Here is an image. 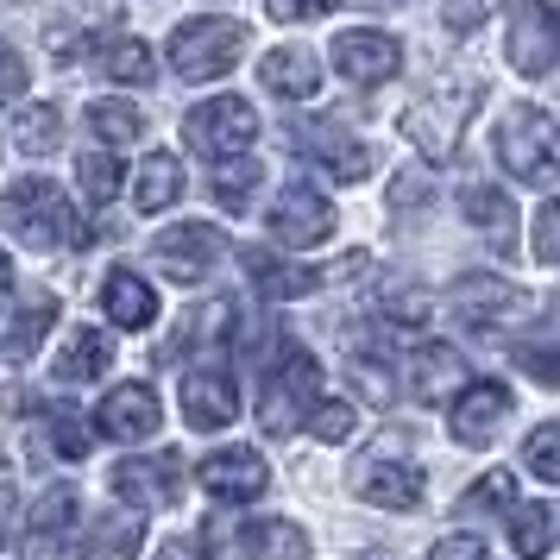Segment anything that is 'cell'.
<instances>
[{"instance_id":"cell-1","label":"cell","mask_w":560,"mask_h":560,"mask_svg":"<svg viewBox=\"0 0 560 560\" xmlns=\"http://www.w3.org/2000/svg\"><path fill=\"white\" fill-rule=\"evenodd\" d=\"M479 95H485L479 77L441 82L429 102H416L404 114V139L429 158V164H447V158H454V145H459V132H466V120H472V107H479Z\"/></svg>"},{"instance_id":"cell-2","label":"cell","mask_w":560,"mask_h":560,"mask_svg":"<svg viewBox=\"0 0 560 560\" xmlns=\"http://www.w3.org/2000/svg\"><path fill=\"white\" fill-rule=\"evenodd\" d=\"M498 164L529 189H548L560 171V139H555V114L535 102H516L510 120L498 127Z\"/></svg>"},{"instance_id":"cell-3","label":"cell","mask_w":560,"mask_h":560,"mask_svg":"<svg viewBox=\"0 0 560 560\" xmlns=\"http://www.w3.org/2000/svg\"><path fill=\"white\" fill-rule=\"evenodd\" d=\"M246 45H253V32L240 26V20H221V13L214 20H183L171 32V70L183 82H214L246 57Z\"/></svg>"},{"instance_id":"cell-4","label":"cell","mask_w":560,"mask_h":560,"mask_svg":"<svg viewBox=\"0 0 560 560\" xmlns=\"http://www.w3.org/2000/svg\"><path fill=\"white\" fill-rule=\"evenodd\" d=\"M0 214H7V228L20 233L26 246H63V240H77L70 228V202H63V189L45 177H20L7 183V196H0Z\"/></svg>"},{"instance_id":"cell-5","label":"cell","mask_w":560,"mask_h":560,"mask_svg":"<svg viewBox=\"0 0 560 560\" xmlns=\"http://www.w3.org/2000/svg\"><path fill=\"white\" fill-rule=\"evenodd\" d=\"M208 560H303L308 555V535L296 523H208L202 529Z\"/></svg>"},{"instance_id":"cell-6","label":"cell","mask_w":560,"mask_h":560,"mask_svg":"<svg viewBox=\"0 0 560 560\" xmlns=\"http://www.w3.org/2000/svg\"><path fill=\"white\" fill-rule=\"evenodd\" d=\"M183 139H189L202 158H214V164H221V158H240V152L258 139V114L240 102V95H214V102L189 107Z\"/></svg>"},{"instance_id":"cell-7","label":"cell","mask_w":560,"mask_h":560,"mask_svg":"<svg viewBox=\"0 0 560 560\" xmlns=\"http://www.w3.org/2000/svg\"><path fill=\"white\" fill-rule=\"evenodd\" d=\"M158 271L164 278H177V283H202L221 258H228V233L221 228H208V221H183V228H164L158 233Z\"/></svg>"},{"instance_id":"cell-8","label":"cell","mask_w":560,"mask_h":560,"mask_svg":"<svg viewBox=\"0 0 560 560\" xmlns=\"http://www.w3.org/2000/svg\"><path fill=\"white\" fill-rule=\"evenodd\" d=\"M265 372H283V378L265 390V429L290 434L296 416H303V404H315V390H322V365L308 353H296V347H283V359H271Z\"/></svg>"},{"instance_id":"cell-9","label":"cell","mask_w":560,"mask_h":560,"mask_svg":"<svg viewBox=\"0 0 560 560\" xmlns=\"http://www.w3.org/2000/svg\"><path fill=\"white\" fill-rule=\"evenodd\" d=\"M334 233V202L322 196V189H308V183H290L278 196V208H271V240L278 246H322Z\"/></svg>"},{"instance_id":"cell-10","label":"cell","mask_w":560,"mask_h":560,"mask_svg":"<svg viewBox=\"0 0 560 560\" xmlns=\"http://www.w3.org/2000/svg\"><path fill=\"white\" fill-rule=\"evenodd\" d=\"M114 491L132 510H171L183 498V454H152V459H120Z\"/></svg>"},{"instance_id":"cell-11","label":"cell","mask_w":560,"mask_h":560,"mask_svg":"<svg viewBox=\"0 0 560 560\" xmlns=\"http://www.w3.org/2000/svg\"><path fill=\"white\" fill-rule=\"evenodd\" d=\"M560 57V32H555V7L548 0H523L510 13V63L523 77H548Z\"/></svg>"},{"instance_id":"cell-12","label":"cell","mask_w":560,"mask_h":560,"mask_svg":"<svg viewBox=\"0 0 560 560\" xmlns=\"http://www.w3.org/2000/svg\"><path fill=\"white\" fill-rule=\"evenodd\" d=\"M77 510L82 498L70 485H51L38 504H32V523H26V560H63L70 541H77Z\"/></svg>"},{"instance_id":"cell-13","label":"cell","mask_w":560,"mask_h":560,"mask_svg":"<svg viewBox=\"0 0 560 560\" xmlns=\"http://www.w3.org/2000/svg\"><path fill=\"white\" fill-rule=\"evenodd\" d=\"M334 70L359 89H372V82H390L397 77V63H404V45L390 38V32H340L334 38Z\"/></svg>"},{"instance_id":"cell-14","label":"cell","mask_w":560,"mask_h":560,"mask_svg":"<svg viewBox=\"0 0 560 560\" xmlns=\"http://www.w3.org/2000/svg\"><path fill=\"white\" fill-rule=\"evenodd\" d=\"M158 390L152 384H114L102 404H95V429L107 441H152L158 434Z\"/></svg>"},{"instance_id":"cell-15","label":"cell","mask_w":560,"mask_h":560,"mask_svg":"<svg viewBox=\"0 0 560 560\" xmlns=\"http://www.w3.org/2000/svg\"><path fill=\"white\" fill-rule=\"evenodd\" d=\"M523 308H535V296L516 290V283H504V278H459L454 283V315L472 322V328H504Z\"/></svg>"},{"instance_id":"cell-16","label":"cell","mask_w":560,"mask_h":560,"mask_svg":"<svg viewBox=\"0 0 560 560\" xmlns=\"http://www.w3.org/2000/svg\"><path fill=\"white\" fill-rule=\"evenodd\" d=\"M504 416H510V390L498 378H479V384H459L454 390V441L459 447H485Z\"/></svg>"},{"instance_id":"cell-17","label":"cell","mask_w":560,"mask_h":560,"mask_svg":"<svg viewBox=\"0 0 560 560\" xmlns=\"http://www.w3.org/2000/svg\"><path fill=\"white\" fill-rule=\"evenodd\" d=\"M183 416H189V429H228L233 416H240V390L221 365H196V372H183Z\"/></svg>"},{"instance_id":"cell-18","label":"cell","mask_w":560,"mask_h":560,"mask_svg":"<svg viewBox=\"0 0 560 560\" xmlns=\"http://www.w3.org/2000/svg\"><path fill=\"white\" fill-rule=\"evenodd\" d=\"M57 308L45 290H32V296H20V303H0V365H20V359L38 353V340L51 334Z\"/></svg>"},{"instance_id":"cell-19","label":"cell","mask_w":560,"mask_h":560,"mask_svg":"<svg viewBox=\"0 0 560 560\" xmlns=\"http://www.w3.org/2000/svg\"><path fill=\"white\" fill-rule=\"evenodd\" d=\"M265 459L253 454V447H221V454L202 459V485L208 498H221V504H253L258 491H265Z\"/></svg>"},{"instance_id":"cell-20","label":"cell","mask_w":560,"mask_h":560,"mask_svg":"<svg viewBox=\"0 0 560 560\" xmlns=\"http://www.w3.org/2000/svg\"><path fill=\"white\" fill-rule=\"evenodd\" d=\"M290 145L315 152L340 183H365V177H372V152H365L359 139H347V132L334 127V120H315V127H290Z\"/></svg>"},{"instance_id":"cell-21","label":"cell","mask_w":560,"mask_h":560,"mask_svg":"<svg viewBox=\"0 0 560 560\" xmlns=\"http://www.w3.org/2000/svg\"><path fill=\"white\" fill-rule=\"evenodd\" d=\"M258 82H265L271 95H283V102H308V95L322 89V63H315V51H303V45H278V51L258 57Z\"/></svg>"},{"instance_id":"cell-22","label":"cell","mask_w":560,"mask_h":560,"mask_svg":"<svg viewBox=\"0 0 560 560\" xmlns=\"http://www.w3.org/2000/svg\"><path fill=\"white\" fill-rule=\"evenodd\" d=\"M404 378H409V397L434 409V404H447L459 384H466V365H459L454 347H422V353H409Z\"/></svg>"},{"instance_id":"cell-23","label":"cell","mask_w":560,"mask_h":560,"mask_svg":"<svg viewBox=\"0 0 560 560\" xmlns=\"http://www.w3.org/2000/svg\"><path fill=\"white\" fill-rule=\"evenodd\" d=\"M359 498L378 504V510H416L422 504V472L409 459H372L359 472Z\"/></svg>"},{"instance_id":"cell-24","label":"cell","mask_w":560,"mask_h":560,"mask_svg":"<svg viewBox=\"0 0 560 560\" xmlns=\"http://www.w3.org/2000/svg\"><path fill=\"white\" fill-rule=\"evenodd\" d=\"M102 308H107V322L114 328H152V315H158V290L139 271H107L102 283Z\"/></svg>"},{"instance_id":"cell-25","label":"cell","mask_w":560,"mask_h":560,"mask_svg":"<svg viewBox=\"0 0 560 560\" xmlns=\"http://www.w3.org/2000/svg\"><path fill=\"white\" fill-rule=\"evenodd\" d=\"M246 278H253V290L258 296H265V303H290V296H308V290H315V271H308V265H283L278 253H246Z\"/></svg>"},{"instance_id":"cell-26","label":"cell","mask_w":560,"mask_h":560,"mask_svg":"<svg viewBox=\"0 0 560 560\" xmlns=\"http://www.w3.org/2000/svg\"><path fill=\"white\" fill-rule=\"evenodd\" d=\"M107 359H114L107 334L102 328H77L63 347H57L51 372H57V384H89V378H102V372H107Z\"/></svg>"},{"instance_id":"cell-27","label":"cell","mask_w":560,"mask_h":560,"mask_svg":"<svg viewBox=\"0 0 560 560\" xmlns=\"http://www.w3.org/2000/svg\"><path fill=\"white\" fill-rule=\"evenodd\" d=\"M177 196H183V164L171 152H152L139 164V177H132V208L158 214V208H171Z\"/></svg>"},{"instance_id":"cell-28","label":"cell","mask_w":560,"mask_h":560,"mask_svg":"<svg viewBox=\"0 0 560 560\" xmlns=\"http://www.w3.org/2000/svg\"><path fill=\"white\" fill-rule=\"evenodd\" d=\"M510 548L523 560H548V548H555V504H510Z\"/></svg>"},{"instance_id":"cell-29","label":"cell","mask_w":560,"mask_h":560,"mask_svg":"<svg viewBox=\"0 0 560 560\" xmlns=\"http://www.w3.org/2000/svg\"><path fill=\"white\" fill-rule=\"evenodd\" d=\"M258 177H265V164L258 158H221L214 171H208V183H214V196H221V208H233V214H246L258 196Z\"/></svg>"},{"instance_id":"cell-30","label":"cell","mask_w":560,"mask_h":560,"mask_svg":"<svg viewBox=\"0 0 560 560\" xmlns=\"http://www.w3.org/2000/svg\"><path fill=\"white\" fill-rule=\"evenodd\" d=\"M57 139H63V114L57 102H38V107H20V120H13V145L26 158H51Z\"/></svg>"},{"instance_id":"cell-31","label":"cell","mask_w":560,"mask_h":560,"mask_svg":"<svg viewBox=\"0 0 560 560\" xmlns=\"http://www.w3.org/2000/svg\"><path fill=\"white\" fill-rule=\"evenodd\" d=\"M459 208H466V221L485 233H498V240H516V221H510V202L498 189H485V183H466L459 189Z\"/></svg>"},{"instance_id":"cell-32","label":"cell","mask_w":560,"mask_h":560,"mask_svg":"<svg viewBox=\"0 0 560 560\" xmlns=\"http://www.w3.org/2000/svg\"><path fill=\"white\" fill-rule=\"evenodd\" d=\"M89 132H95L102 145H132V139L145 132V114L132 102H95L89 107Z\"/></svg>"},{"instance_id":"cell-33","label":"cell","mask_w":560,"mask_h":560,"mask_svg":"<svg viewBox=\"0 0 560 560\" xmlns=\"http://www.w3.org/2000/svg\"><path fill=\"white\" fill-rule=\"evenodd\" d=\"M102 70L114 82H152L158 77V57L139 45V38H120V45H102Z\"/></svg>"},{"instance_id":"cell-34","label":"cell","mask_w":560,"mask_h":560,"mask_svg":"<svg viewBox=\"0 0 560 560\" xmlns=\"http://www.w3.org/2000/svg\"><path fill=\"white\" fill-rule=\"evenodd\" d=\"M77 171H82V196H89L95 208H107L114 196H120V183H127V171H120V158L114 152H89Z\"/></svg>"},{"instance_id":"cell-35","label":"cell","mask_w":560,"mask_h":560,"mask_svg":"<svg viewBox=\"0 0 560 560\" xmlns=\"http://www.w3.org/2000/svg\"><path fill=\"white\" fill-rule=\"evenodd\" d=\"M139 516H114V523H102V529L89 535V560H132L139 555Z\"/></svg>"},{"instance_id":"cell-36","label":"cell","mask_w":560,"mask_h":560,"mask_svg":"<svg viewBox=\"0 0 560 560\" xmlns=\"http://www.w3.org/2000/svg\"><path fill=\"white\" fill-rule=\"evenodd\" d=\"M510 504H516V479H510V472H485V479L472 485L466 498H459V510H466V516H485V510H510Z\"/></svg>"},{"instance_id":"cell-37","label":"cell","mask_w":560,"mask_h":560,"mask_svg":"<svg viewBox=\"0 0 560 560\" xmlns=\"http://www.w3.org/2000/svg\"><path fill=\"white\" fill-rule=\"evenodd\" d=\"M523 459H529V472L541 485H555L560 479V422H541V429L529 434V454Z\"/></svg>"},{"instance_id":"cell-38","label":"cell","mask_w":560,"mask_h":560,"mask_svg":"<svg viewBox=\"0 0 560 560\" xmlns=\"http://www.w3.org/2000/svg\"><path fill=\"white\" fill-rule=\"evenodd\" d=\"M353 422H359V409L353 404H315V416H308V429H315V441H347L353 434Z\"/></svg>"},{"instance_id":"cell-39","label":"cell","mask_w":560,"mask_h":560,"mask_svg":"<svg viewBox=\"0 0 560 560\" xmlns=\"http://www.w3.org/2000/svg\"><path fill=\"white\" fill-rule=\"evenodd\" d=\"M51 441L63 447V459H82V454H89V429H82L77 416H70V404H57V409H51Z\"/></svg>"},{"instance_id":"cell-40","label":"cell","mask_w":560,"mask_h":560,"mask_svg":"<svg viewBox=\"0 0 560 560\" xmlns=\"http://www.w3.org/2000/svg\"><path fill=\"white\" fill-rule=\"evenodd\" d=\"M26 82H32L26 57H20L13 45H7V38H0V107H7V102H20V95H26Z\"/></svg>"},{"instance_id":"cell-41","label":"cell","mask_w":560,"mask_h":560,"mask_svg":"<svg viewBox=\"0 0 560 560\" xmlns=\"http://www.w3.org/2000/svg\"><path fill=\"white\" fill-rule=\"evenodd\" d=\"M535 258L541 265H560V202H548L535 214Z\"/></svg>"},{"instance_id":"cell-42","label":"cell","mask_w":560,"mask_h":560,"mask_svg":"<svg viewBox=\"0 0 560 560\" xmlns=\"http://www.w3.org/2000/svg\"><path fill=\"white\" fill-rule=\"evenodd\" d=\"M384 322H390V328H422V322H429V303H422L416 290H409V296H390Z\"/></svg>"},{"instance_id":"cell-43","label":"cell","mask_w":560,"mask_h":560,"mask_svg":"<svg viewBox=\"0 0 560 560\" xmlns=\"http://www.w3.org/2000/svg\"><path fill=\"white\" fill-rule=\"evenodd\" d=\"M334 7H340V0H271V20H283V26H290V20H315V13H334Z\"/></svg>"},{"instance_id":"cell-44","label":"cell","mask_w":560,"mask_h":560,"mask_svg":"<svg viewBox=\"0 0 560 560\" xmlns=\"http://www.w3.org/2000/svg\"><path fill=\"white\" fill-rule=\"evenodd\" d=\"M434 560H485V541L479 535H447V541H434Z\"/></svg>"},{"instance_id":"cell-45","label":"cell","mask_w":560,"mask_h":560,"mask_svg":"<svg viewBox=\"0 0 560 560\" xmlns=\"http://www.w3.org/2000/svg\"><path fill=\"white\" fill-rule=\"evenodd\" d=\"M447 26L454 32H479L485 26V0H447Z\"/></svg>"},{"instance_id":"cell-46","label":"cell","mask_w":560,"mask_h":560,"mask_svg":"<svg viewBox=\"0 0 560 560\" xmlns=\"http://www.w3.org/2000/svg\"><path fill=\"white\" fill-rule=\"evenodd\" d=\"M158 560H189V548H183V541H164V548H158Z\"/></svg>"},{"instance_id":"cell-47","label":"cell","mask_w":560,"mask_h":560,"mask_svg":"<svg viewBox=\"0 0 560 560\" xmlns=\"http://www.w3.org/2000/svg\"><path fill=\"white\" fill-rule=\"evenodd\" d=\"M7 278H13V265H7V253H0V283H7Z\"/></svg>"}]
</instances>
